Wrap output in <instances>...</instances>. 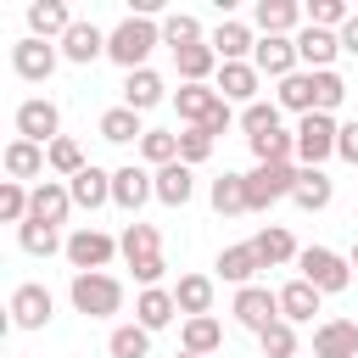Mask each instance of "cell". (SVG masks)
I'll return each mask as SVG.
<instances>
[{"label": "cell", "instance_id": "cell-54", "mask_svg": "<svg viewBox=\"0 0 358 358\" xmlns=\"http://www.w3.org/2000/svg\"><path fill=\"white\" fill-rule=\"evenodd\" d=\"M173 358H196V352H185V347H179V352H173Z\"/></svg>", "mask_w": 358, "mask_h": 358}, {"label": "cell", "instance_id": "cell-43", "mask_svg": "<svg viewBox=\"0 0 358 358\" xmlns=\"http://www.w3.org/2000/svg\"><path fill=\"white\" fill-rule=\"evenodd\" d=\"M140 157H145L151 168H168V162H179V134H173V129H145V140H140Z\"/></svg>", "mask_w": 358, "mask_h": 358}, {"label": "cell", "instance_id": "cell-16", "mask_svg": "<svg viewBox=\"0 0 358 358\" xmlns=\"http://www.w3.org/2000/svg\"><path fill=\"white\" fill-rule=\"evenodd\" d=\"M67 213H73V190H67L62 179H39V185H34V201H28V218H39V224H67Z\"/></svg>", "mask_w": 358, "mask_h": 358}, {"label": "cell", "instance_id": "cell-2", "mask_svg": "<svg viewBox=\"0 0 358 358\" xmlns=\"http://www.w3.org/2000/svg\"><path fill=\"white\" fill-rule=\"evenodd\" d=\"M296 280H308L313 291L336 296V291L352 285V263H347L341 252H330V246H302V257H296Z\"/></svg>", "mask_w": 358, "mask_h": 358}, {"label": "cell", "instance_id": "cell-41", "mask_svg": "<svg viewBox=\"0 0 358 358\" xmlns=\"http://www.w3.org/2000/svg\"><path fill=\"white\" fill-rule=\"evenodd\" d=\"M280 106H285V112H302V117L319 112V106H313V73H291V78H280Z\"/></svg>", "mask_w": 358, "mask_h": 358}, {"label": "cell", "instance_id": "cell-30", "mask_svg": "<svg viewBox=\"0 0 358 358\" xmlns=\"http://www.w3.org/2000/svg\"><path fill=\"white\" fill-rule=\"evenodd\" d=\"M179 347H185V352H196V358H207V352H218V347H224V324H218L213 313H201V319H185V330H179Z\"/></svg>", "mask_w": 358, "mask_h": 358}, {"label": "cell", "instance_id": "cell-34", "mask_svg": "<svg viewBox=\"0 0 358 358\" xmlns=\"http://www.w3.org/2000/svg\"><path fill=\"white\" fill-rule=\"evenodd\" d=\"M263 263H257V252H252V241L246 246H224L218 252V274L229 280V285H252V274H257Z\"/></svg>", "mask_w": 358, "mask_h": 358}, {"label": "cell", "instance_id": "cell-27", "mask_svg": "<svg viewBox=\"0 0 358 358\" xmlns=\"http://www.w3.org/2000/svg\"><path fill=\"white\" fill-rule=\"evenodd\" d=\"M252 22H257L263 34H285V39H291V28H302V6H296V0H257Z\"/></svg>", "mask_w": 358, "mask_h": 358}, {"label": "cell", "instance_id": "cell-15", "mask_svg": "<svg viewBox=\"0 0 358 358\" xmlns=\"http://www.w3.org/2000/svg\"><path fill=\"white\" fill-rule=\"evenodd\" d=\"M257 84H263V73H257L252 62H224V67H218V78H213V90H218L224 101H241V106H252V101H257Z\"/></svg>", "mask_w": 358, "mask_h": 358}, {"label": "cell", "instance_id": "cell-6", "mask_svg": "<svg viewBox=\"0 0 358 358\" xmlns=\"http://www.w3.org/2000/svg\"><path fill=\"white\" fill-rule=\"evenodd\" d=\"M117 252H123V246H117L106 229H90V224H84V229L67 235V263H73V274H101Z\"/></svg>", "mask_w": 358, "mask_h": 358}, {"label": "cell", "instance_id": "cell-25", "mask_svg": "<svg viewBox=\"0 0 358 358\" xmlns=\"http://www.w3.org/2000/svg\"><path fill=\"white\" fill-rule=\"evenodd\" d=\"M319 296H324V291H313L308 280L280 285V319H285V324H308V319L319 313Z\"/></svg>", "mask_w": 358, "mask_h": 358}, {"label": "cell", "instance_id": "cell-42", "mask_svg": "<svg viewBox=\"0 0 358 358\" xmlns=\"http://www.w3.org/2000/svg\"><path fill=\"white\" fill-rule=\"evenodd\" d=\"M246 145H252L257 162H291V157H296V134H285V129H268V134H257V140H246Z\"/></svg>", "mask_w": 358, "mask_h": 358}, {"label": "cell", "instance_id": "cell-32", "mask_svg": "<svg viewBox=\"0 0 358 358\" xmlns=\"http://www.w3.org/2000/svg\"><path fill=\"white\" fill-rule=\"evenodd\" d=\"M330 196H336L330 173H324V168H302V179H296V190H291V201H296L302 213H319V207H330Z\"/></svg>", "mask_w": 358, "mask_h": 358}, {"label": "cell", "instance_id": "cell-33", "mask_svg": "<svg viewBox=\"0 0 358 358\" xmlns=\"http://www.w3.org/2000/svg\"><path fill=\"white\" fill-rule=\"evenodd\" d=\"M101 140L106 145H129V140H145V129H140V112H129V106H112V112H101Z\"/></svg>", "mask_w": 358, "mask_h": 358}, {"label": "cell", "instance_id": "cell-9", "mask_svg": "<svg viewBox=\"0 0 358 358\" xmlns=\"http://www.w3.org/2000/svg\"><path fill=\"white\" fill-rule=\"evenodd\" d=\"M173 106H179V123H185V129H213V117H218L229 101H224L213 84H179Z\"/></svg>", "mask_w": 358, "mask_h": 358}, {"label": "cell", "instance_id": "cell-35", "mask_svg": "<svg viewBox=\"0 0 358 358\" xmlns=\"http://www.w3.org/2000/svg\"><path fill=\"white\" fill-rule=\"evenodd\" d=\"M207 196H213V213H224V218H229V213H252V207H246V173H224V179H213Z\"/></svg>", "mask_w": 358, "mask_h": 358}, {"label": "cell", "instance_id": "cell-45", "mask_svg": "<svg viewBox=\"0 0 358 358\" xmlns=\"http://www.w3.org/2000/svg\"><path fill=\"white\" fill-rule=\"evenodd\" d=\"M341 101H347V84H341V73H336V67H330V73H313V106L336 117V106H341Z\"/></svg>", "mask_w": 358, "mask_h": 358}, {"label": "cell", "instance_id": "cell-26", "mask_svg": "<svg viewBox=\"0 0 358 358\" xmlns=\"http://www.w3.org/2000/svg\"><path fill=\"white\" fill-rule=\"evenodd\" d=\"M173 313H179V302H173V291H162V285H151V291L134 296V324H145V330L173 324Z\"/></svg>", "mask_w": 358, "mask_h": 358}, {"label": "cell", "instance_id": "cell-3", "mask_svg": "<svg viewBox=\"0 0 358 358\" xmlns=\"http://www.w3.org/2000/svg\"><path fill=\"white\" fill-rule=\"evenodd\" d=\"M67 296H73V308H78L84 319H112V313L123 308V285H117L106 268H101V274H73Z\"/></svg>", "mask_w": 358, "mask_h": 358}, {"label": "cell", "instance_id": "cell-39", "mask_svg": "<svg viewBox=\"0 0 358 358\" xmlns=\"http://www.w3.org/2000/svg\"><path fill=\"white\" fill-rule=\"evenodd\" d=\"M106 352H112V358H145V352H151V330H145V324H117V330L106 336Z\"/></svg>", "mask_w": 358, "mask_h": 358}, {"label": "cell", "instance_id": "cell-47", "mask_svg": "<svg viewBox=\"0 0 358 358\" xmlns=\"http://www.w3.org/2000/svg\"><path fill=\"white\" fill-rule=\"evenodd\" d=\"M213 145H218V134H207V129H179V162H185V168L207 162Z\"/></svg>", "mask_w": 358, "mask_h": 358}, {"label": "cell", "instance_id": "cell-51", "mask_svg": "<svg viewBox=\"0 0 358 358\" xmlns=\"http://www.w3.org/2000/svg\"><path fill=\"white\" fill-rule=\"evenodd\" d=\"M336 157L358 168V123H341V134H336Z\"/></svg>", "mask_w": 358, "mask_h": 358}, {"label": "cell", "instance_id": "cell-20", "mask_svg": "<svg viewBox=\"0 0 358 358\" xmlns=\"http://www.w3.org/2000/svg\"><path fill=\"white\" fill-rule=\"evenodd\" d=\"M207 45L218 50V62H246V56L257 50L252 28H246V22H235V17H224V22L213 28V39H207Z\"/></svg>", "mask_w": 358, "mask_h": 358}, {"label": "cell", "instance_id": "cell-18", "mask_svg": "<svg viewBox=\"0 0 358 358\" xmlns=\"http://www.w3.org/2000/svg\"><path fill=\"white\" fill-rule=\"evenodd\" d=\"M73 22H78V17H73L62 0H34V6H28V34H34V39H56V45H62Z\"/></svg>", "mask_w": 358, "mask_h": 358}, {"label": "cell", "instance_id": "cell-19", "mask_svg": "<svg viewBox=\"0 0 358 358\" xmlns=\"http://www.w3.org/2000/svg\"><path fill=\"white\" fill-rule=\"evenodd\" d=\"M0 162H6V173H11L17 185H28V179H39V173L50 168V157H45V145H34V140H11V145L0 151Z\"/></svg>", "mask_w": 358, "mask_h": 358}, {"label": "cell", "instance_id": "cell-29", "mask_svg": "<svg viewBox=\"0 0 358 358\" xmlns=\"http://www.w3.org/2000/svg\"><path fill=\"white\" fill-rule=\"evenodd\" d=\"M173 302H179V313H185V319H201V313H213V280H207V274H179V285H173Z\"/></svg>", "mask_w": 358, "mask_h": 358}, {"label": "cell", "instance_id": "cell-8", "mask_svg": "<svg viewBox=\"0 0 358 358\" xmlns=\"http://www.w3.org/2000/svg\"><path fill=\"white\" fill-rule=\"evenodd\" d=\"M229 313H235L252 336H263L268 324H280V291H268V285H241Z\"/></svg>", "mask_w": 358, "mask_h": 358}, {"label": "cell", "instance_id": "cell-24", "mask_svg": "<svg viewBox=\"0 0 358 358\" xmlns=\"http://www.w3.org/2000/svg\"><path fill=\"white\" fill-rule=\"evenodd\" d=\"M62 56H67V62H78V67H90L95 56H106V34H101L95 22H73V28H67V39H62Z\"/></svg>", "mask_w": 358, "mask_h": 358}, {"label": "cell", "instance_id": "cell-10", "mask_svg": "<svg viewBox=\"0 0 358 358\" xmlns=\"http://www.w3.org/2000/svg\"><path fill=\"white\" fill-rule=\"evenodd\" d=\"M17 140H34V145L62 140V112H56V101H45V95L22 101V106H17Z\"/></svg>", "mask_w": 358, "mask_h": 358}, {"label": "cell", "instance_id": "cell-50", "mask_svg": "<svg viewBox=\"0 0 358 358\" xmlns=\"http://www.w3.org/2000/svg\"><path fill=\"white\" fill-rule=\"evenodd\" d=\"M129 268H134V280H140L145 291H151V285H162V274H168V263H162V252H157V257H140V263H129Z\"/></svg>", "mask_w": 358, "mask_h": 358}, {"label": "cell", "instance_id": "cell-1", "mask_svg": "<svg viewBox=\"0 0 358 358\" xmlns=\"http://www.w3.org/2000/svg\"><path fill=\"white\" fill-rule=\"evenodd\" d=\"M151 45H162V22H151V17H123V22L106 34V56H112L123 73H140L145 56H151Z\"/></svg>", "mask_w": 358, "mask_h": 358}, {"label": "cell", "instance_id": "cell-36", "mask_svg": "<svg viewBox=\"0 0 358 358\" xmlns=\"http://www.w3.org/2000/svg\"><path fill=\"white\" fill-rule=\"evenodd\" d=\"M17 246H22V252H34V257H50V252H67V241L56 235V224H39V218H28V224L17 229Z\"/></svg>", "mask_w": 358, "mask_h": 358}, {"label": "cell", "instance_id": "cell-53", "mask_svg": "<svg viewBox=\"0 0 358 358\" xmlns=\"http://www.w3.org/2000/svg\"><path fill=\"white\" fill-rule=\"evenodd\" d=\"M347 263H352V268H358V241H352V252H347Z\"/></svg>", "mask_w": 358, "mask_h": 358}, {"label": "cell", "instance_id": "cell-13", "mask_svg": "<svg viewBox=\"0 0 358 358\" xmlns=\"http://www.w3.org/2000/svg\"><path fill=\"white\" fill-rule=\"evenodd\" d=\"M157 196V173H145V168H112V201L123 207V213H140L145 201Z\"/></svg>", "mask_w": 358, "mask_h": 358}, {"label": "cell", "instance_id": "cell-37", "mask_svg": "<svg viewBox=\"0 0 358 358\" xmlns=\"http://www.w3.org/2000/svg\"><path fill=\"white\" fill-rule=\"evenodd\" d=\"M117 246H123L129 263H140V257H157V252H162V235H157V224H140V218H134V224L117 235Z\"/></svg>", "mask_w": 358, "mask_h": 358}, {"label": "cell", "instance_id": "cell-38", "mask_svg": "<svg viewBox=\"0 0 358 358\" xmlns=\"http://www.w3.org/2000/svg\"><path fill=\"white\" fill-rule=\"evenodd\" d=\"M45 157H50V173H62V179H78V173L90 168V162H84V145H78V140H67V134H62V140H50V145H45Z\"/></svg>", "mask_w": 358, "mask_h": 358}, {"label": "cell", "instance_id": "cell-28", "mask_svg": "<svg viewBox=\"0 0 358 358\" xmlns=\"http://www.w3.org/2000/svg\"><path fill=\"white\" fill-rule=\"evenodd\" d=\"M162 95H168V90H162V78H157L151 67H140V73L123 78V106H129V112H151V106H162Z\"/></svg>", "mask_w": 358, "mask_h": 358}, {"label": "cell", "instance_id": "cell-23", "mask_svg": "<svg viewBox=\"0 0 358 358\" xmlns=\"http://www.w3.org/2000/svg\"><path fill=\"white\" fill-rule=\"evenodd\" d=\"M252 252H257L263 268H274V263H296V257H302L296 241H291V229H280V224H263V229L252 235Z\"/></svg>", "mask_w": 358, "mask_h": 358}, {"label": "cell", "instance_id": "cell-52", "mask_svg": "<svg viewBox=\"0 0 358 358\" xmlns=\"http://www.w3.org/2000/svg\"><path fill=\"white\" fill-rule=\"evenodd\" d=\"M336 39H341V50H347V56H358V11L347 17V28H341Z\"/></svg>", "mask_w": 358, "mask_h": 358}, {"label": "cell", "instance_id": "cell-14", "mask_svg": "<svg viewBox=\"0 0 358 358\" xmlns=\"http://www.w3.org/2000/svg\"><path fill=\"white\" fill-rule=\"evenodd\" d=\"M252 67L268 73V78H291V73H296V39H285V34H263L257 50H252Z\"/></svg>", "mask_w": 358, "mask_h": 358}, {"label": "cell", "instance_id": "cell-4", "mask_svg": "<svg viewBox=\"0 0 358 358\" xmlns=\"http://www.w3.org/2000/svg\"><path fill=\"white\" fill-rule=\"evenodd\" d=\"M296 179H302V168H296V162H257V168L246 173V207H252V213L274 207L280 196H291V190H296Z\"/></svg>", "mask_w": 358, "mask_h": 358}, {"label": "cell", "instance_id": "cell-31", "mask_svg": "<svg viewBox=\"0 0 358 358\" xmlns=\"http://www.w3.org/2000/svg\"><path fill=\"white\" fill-rule=\"evenodd\" d=\"M190 190H196V173H190L185 162L157 168V201H162V207H185V201H190Z\"/></svg>", "mask_w": 358, "mask_h": 358}, {"label": "cell", "instance_id": "cell-12", "mask_svg": "<svg viewBox=\"0 0 358 358\" xmlns=\"http://www.w3.org/2000/svg\"><path fill=\"white\" fill-rule=\"evenodd\" d=\"M50 313H56V302H50V291H45V285H34V280H28V285H17V291H11V324H17V330H45V324H50Z\"/></svg>", "mask_w": 358, "mask_h": 358}, {"label": "cell", "instance_id": "cell-21", "mask_svg": "<svg viewBox=\"0 0 358 358\" xmlns=\"http://www.w3.org/2000/svg\"><path fill=\"white\" fill-rule=\"evenodd\" d=\"M173 67H179V78L185 84H207V78H218V50L201 39V45H185V50H173Z\"/></svg>", "mask_w": 358, "mask_h": 358}, {"label": "cell", "instance_id": "cell-49", "mask_svg": "<svg viewBox=\"0 0 358 358\" xmlns=\"http://www.w3.org/2000/svg\"><path fill=\"white\" fill-rule=\"evenodd\" d=\"M257 341H263V358H296V330H291L285 319H280V324H268Z\"/></svg>", "mask_w": 358, "mask_h": 358}, {"label": "cell", "instance_id": "cell-5", "mask_svg": "<svg viewBox=\"0 0 358 358\" xmlns=\"http://www.w3.org/2000/svg\"><path fill=\"white\" fill-rule=\"evenodd\" d=\"M336 134H341V123L330 112H308L296 123V162L302 168H319L324 157H336Z\"/></svg>", "mask_w": 358, "mask_h": 358}, {"label": "cell", "instance_id": "cell-22", "mask_svg": "<svg viewBox=\"0 0 358 358\" xmlns=\"http://www.w3.org/2000/svg\"><path fill=\"white\" fill-rule=\"evenodd\" d=\"M67 190H73V207L95 213V207H106V201H112V173L90 162V168H84L78 179H67Z\"/></svg>", "mask_w": 358, "mask_h": 358}, {"label": "cell", "instance_id": "cell-48", "mask_svg": "<svg viewBox=\"0 0 358 358\" xmlns=\"http://www.w3.org/2000/svg\"><path fill=\"white\" fill-rule=\"evenodd\" d=\"M347 17H352L347 0H313V6H308V22H313V28H330V34H341Z\"/></svg>", "mask_w": 358, "mask_h": 358}, {"label": "cell", "instance_id": "cell-40", "mask_svg": "<svg viewBox=\"0 0 358 358\" xmlns=\"http://www.w3.org/2000/svg\"><path fill=\"white\" fill-rule=\"evenodd\" d=\"M162 45H168V50L201 45V22H196L190 11H168V17H162Z\"/></svg>", "mask_w": 358, "mask_h": 358}, {"label": "cell", "instance_id": "cell-11", "mask_svg": "<svg viewBox=\"0 0 358 358\" xmlns=\"http://www.w3.org/2000/svg\"><path fill=\"white\" fill-rule=\"evenodd\" d=\"M291 39H296V62H308V73H330V62L341 56V39H336L330 28H313V22H302Z\"/></svg>", "mask_w": 358, "mask_h": 358}, {"label": "cell", "instance_id": "cell-7", "mask_svg": "<svg viewBox=\"0 0 358 358\" xmlns=\"http://www.w3.org/2000/svg\"><path fill=\"white\" fill-rule=\"evenodd\" d=\"M56 62H62V45H50V39H17L11 45V73L17 78H28V84H45L50 73H56Z\"/></svg>", "mask_w": 358, "mask_h": 358}, {"label": "cell", "instance_id": "cell-17", "mask_svg": "<svg viewBox=\"0 0 358 358\" xmlns=\"http://www.w3.org/2000/svg\"><path fill=\"white\" fill-rule=\"evenodd\" d=\"M313 358H358V324L352 319H324L313 330Z\"/></svg>", "mask_w": 358, "mask_h": 358}, {"label": "cell", "instance_id": "cell-44", "mask_svg": "<svg viewBox=\"0 0 358 358\" xmlns=\"http://www.w3.org/2000/svg\"><path fill=\"white\" fill-rule=\"evenodd\" d=\"M28 201H34V190H28V185H17V179H6V185H0V218H6V224H17V229H22V224H28Z\"/></svg>", "mask_w": 358, "mask_h": 358}, {"label": "cell", "instance_id": "cell-46", "mask_svg": "<svg viewBox=\"0 0 358 358\" xmlns=\"http://www.w3.org/2000/svg\"><path fill=\"white\" fill-rule=\"evenodd\" d=\"M241 129H246V140H257V134L280 129V101H252V106L241 112Z\"/></svg>", "mask_w": 358, "mask_h": 358}]
</instances>
